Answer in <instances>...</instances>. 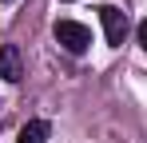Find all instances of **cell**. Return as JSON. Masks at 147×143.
<instances>
[{
  "mask_svg": "<svg viewBox=\"0 0 147 143\" xmlns=\"http://www.w3.org/2000/svg\"><path fill=\"white\" fill-rule=\"evenodd\" d=\"M8 4H12V0H8Z\"/></svg>",
  "mask_w": 147,
  "mask_h": 143,
  "instance_id": "6",
  "label": "cell"
},
{
  "mask_svg": "<svg viewBox=\"0 0 147 143\" xmlns=\"http://www.w3.org/2000/svg\"><path fill=\"white\" fill-rule=\"evenodd\" d=\"M56 40L68 48L72 56H80V52H88V44H92V32L80 20H56Z\"/></svg>",
  "mask_w": 147,
  "mask_h": 143,
  "instance_id": "1",
  "label": "cell"
},
{
  "mask_svg": "<svg viewBox=\"0 0 147 143\" xmlns=\"http://www.w3.org/2000/svg\"><path fill=\"white\" fill-rule=\"evenodd\" d=\"M20 76H24L20 48H16V44H4V48H0V80H8V84H20Z\"/></svg>",
  "mask_w": 147,
  "mask_h": 143,
  "instance_id": "3",
  "label": "cell"
},
{
  "mask_svg": "<svg viewBox=\"0 0 147 143\" xmlns=\"http://www.w3.org/2000/svg\"><path fill=\"white\" fill-rule=\"evenodd\" d=\"M48 123H44V119H28L24 127H20V131H16V143H44L48 139Z\"/></svg>",
  "mask_w": 147,
  "mask_h": 143,
  "instance_id": "4",
  "label": "cell"
},
{
  "mask_svg": "<svg viewBox=\"0 0 147 143\" xmlns=\"http://www.w3.org/2000/svg\"><path fill=\"white\" fill-rule=\"evenodd\" d=\"M139 44H143V52H147V20H139Z\"/></svg>",
  "mask_w": 147,
  "mask_h": 143,
  "instance_id": "5",
  "label": "cell"
},
{
  "mask_svg": "<svg viewBox=\"0 0 147 143\" xmlns=\"http://www.w3.org/2000/svg\"><path fill=\"white\" fill-rule=\"evenodd\" d=\"M99 24H103V36H107V44H123V32H127V16H123L119 8L103 4V8H99Z\"/></svg>",
  "mask_w": 147,
  "mask_h": 143,
  "instance_id": "2",
  "label": "cell"
}]
</instances>
